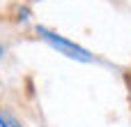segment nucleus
<instances>
[{"instance_id": "obj_3", "label": "nucleus", "mask_w": 131, "mask_h": 127, "mask_svg": "<svg viewBox=\"0 0 131 127\" xmlns=\"http://www.w3.org/2000/svg\"><path fill=\"white\" fill-rule=\"evenodd\" d=\"M9 123H12V127H23L21 123H18V120H14V118H9Z\"/></svg>"}, {"instance_id": "obj_4", "label": "nucleus", "mask_w": 131, "mask_h": 127, "mask_svg": "<svg viewBox=\"0 0 131 127\" xmlns=\"http://www.w3.org/2000/svg\"><path fill=\"white\" fill-rule=\"evenodd\" d=\"M2 56H5V46L0 44V60H2Z\"/></svg>"}, {"instance_id": "obj_1", "label": "nucleus", "mask_w": 131, "mask_h": 127, "mask_svg": "<svg viewBox=\"0 0 131 127\" xmlns=\"http://www.w3.org/2000/svg\"><path fill=\"white\" fill-rule=\"evenodd\" d=\"M35 32L39 35V39H41L44 44H48V46H51L53 51H58L60 56L69 58V60H76V62H85V65L94 62V53H90L85 46H81V44L67 39L64 35H58L55 30H51V28H46V25H37Z\"/></svg>"}, {"instance_id": "obj_2", "label": "nucleus", "mask_w": 131, "mask_h": 127, "mask_svg": "<svg viewBox=\"0 0 131 127\" xmlns=\"http://www.w3.org/2000/svg\"><path fill=\"white\" fill-rule=\"evenodd\" d=\"M0 127H12V123H9V118L0 111Z\"/></svg>"}]
</instances>
